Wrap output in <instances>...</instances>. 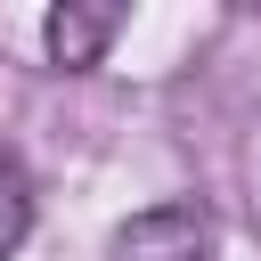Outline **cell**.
<instances>
[{
	"label": "cell",
	"mask_w": 261,
	"mask_h": 261,
	"mask_svg": "<svg viewBox=\"0 0 261 261\" xmlns=\"http://www.w3.org/2000/svg\"><path fill=\"white\" fill-rule=\"evenodd\" d=\"M212 212L204 204H155L114 228V261H212Z\"/></svg>",
	"instance_id": "1"
},
{
	"label": "cell",
	"mask_w": 261,
	"mask_h": 261,
	"mask_svg": "<svg viewBox=\"0 0 261 261\" xmlns=\"http://www.w3.org/2000/svg\"><path fill=\"white\" fill-rule=\"evenodd\" d=\"M114 33H122V8H73V0L49 8V57H57L65 73H90Z\"/></svg>",
	"instance_id": "2"
},
{
	"label": "cell",
	"mask_w": 261,
	"mask_h": 261,
	"mask_svg": "<svg viewBox=\"0 0 261 261\" xmlns=\"http://www.w3.org/2000/svg\"><path fill=\"white\" fill-rule=\"evenodd\" d=\"M33 237V171L16 147H0V261Z\"/></svg>",
	"instance_id": "3"
}]
</instances>
